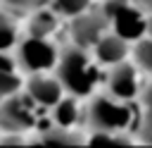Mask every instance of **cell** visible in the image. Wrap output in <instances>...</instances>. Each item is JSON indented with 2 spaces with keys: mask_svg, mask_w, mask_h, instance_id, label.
I'll list each match as a JSON object with an SVG mask.
<instances>
[{
  "mask_svg": "<svg viewBox=\"0 0 152 148\" xmlns=\"http://www.w3.org/2000/svg\"><path fill=\"white\" fill-rule=\"evenodd\" d=\"M57 79L71 95H88L97 84V67L88 57L86 48L71 45L57 60Z\"/></svg>",
  "mask_w": 152,
  "mask_h": 148,
  "instance_id": "obj_1",
  "label": "cell"
},
{
  "mask_svg": "<svg viewBox=\"0 0 152 148\" xmlns=\"http://www.w3.org/2000/svg\"><path fill=\"white\" fill-rule=\"evenodd\" d=\"M133 115L135 107L131 100H119L114 95H97L88 105V124L93 131H126Z\"/></svg>",
  "mask_w": 152,
  "mask_h": 148,
  "instance_id": "obj_2",
  "label": "cell"
},
{
  "mask_svg": "<svg viewBox=\"0 0 152 148\" xmlns=\"http://www.w3.org/2000/svg\"><path fill=\"white\" fill-rule=\"evenodd\" d=\"M36 100L26 93V95H7L5 100H0V129L5 134L14 131V134H24L26 129H31L36 124V112H33Z\"/></svg>",
  "mask_w": 152,
  "mask_h": 148,
  "instance_id": "obj_3",
  "label": "cell"
},
{
  "mask_svg": "<svg viewBox=\"0 0 152 148\" xmlns=\"http://www.w3.org/2000/svg\"><path fill=\"white\" fill-rule=\"evenodd\" d=\"M17 60L24 69L38 74V72L55 67L59 57H57V50H55L52 43H48L40 36H28L26 41H21V45L17 50Z\"/></svg>",
  "mask_w": 152,
  "mask_h": 148,
  "instance_id": "obj_4",
  "label": "cell"
},
{
  "mask_svg": "<svg viewBox=\"0 0 152 148\" xmlns=\"http://www.w3.org/2000/svg\"><path fill=\"white\" fill-rule=\"evenodd\" d=\"M109 24V17L100 10V12H81L74 17L71 21V38H74V45H81V48H95V43L104 36V29Z\"/></svg>",
  "mask_w": 152,
  "mask_h": 148,
  "instance_id": "obj_5",
  "label": "cell"
},
{
  "mask_svg": "<svg viewBox=\"0 0 152 148\" xmlns=\"http://www.w3.org/2000/svg\"><path fill=\"white\" fill-rule=\"evenodd\" d=\"M114 33H119L126 41H138L147 33V17L142 14V10L133 7L131 2H126L124 7H119L112 17H109Z\"/></svg>",
  "mask_w": 152,
  "mask_h": 148,
  "instance_id": "obj_6",
  "label": "cell"
},
{
  "mask_svg": "<svg viewBox=\"0 0 152 148\" xmlns=\"http://www.w3.org/2000/svg\"><path fill=\"white\" fill-rule=\"evenodd\" d=\"M107 86H109V93L119 100H133L135 93H138V72L131 62H119L112 67L109 72V79H107Z\"/></svg>",
  "mask_w": 152,
  "mask_h": 148,
  "instance_id": "obj_7",
  "label": "cell"
},
{
  "mask_svg": "<svg viewBox=\"0 0 152 148\" xmlns=\"http://www.w3.org/2000/svg\"><path fill=\"white\" fill-rule=\"evenodd\" d=\"M26 93L36 100V105H43V107H55V103L62 98L64 93V86L59 79H52V76H45V74H36L28 79L26 84Z\"/></svg>",
  "mask_w": 152,
  "mask_h": 148,
  "instance_id": "obj_8",
  "label": "cell"
},
{
  "mask_svg": "<svg viewBox=\"0 0 152 148\" xmlns=\"http://www.w3.org/2000/svg\"><path fill=\"white\" fill-rule=\"evenodd\" d=\"M95 55H97V62L102 64H119L126 60L128 55V41L121 38L119 33H104L97 43H95Z\"/></svg>",
  "mask_w": 152,
  "mask_h": 148,
  "instance_id": "obj_9",
  "label": "cell"
},
{
  "mask_svg": "<svg viewBox=\"0 0 152 148\" xmlns=\"http://www.w3.org/2000/svg\"><path fill=\"white\" fill-rule=\"evenodd\" d=\"M38 143H43V146H78V143H83V138H81L78 134H74L71 127H59V124H55L52 129L40 131Z\"/></svg>",
  "mask_w": 152,
  "mask_h": 148,
  "instance_id": "obj_10",
  "label": "cell"
},
{
  "mask_svg": "<svg viewBox=\"0 0 152 148\" xmlns=\"http://www.w3.org/2000/svg\"><path fill=\"white\" fill-rule=\"evenodd\" d=\"M17 88H19V79L14 72V62L7 55H2V50H0V100L17 93Z\"/></svg>",
  "mask_w": 152,
  "mask_h": 148,
  "instance_id": "obj_11",
  "label": "cell"
},
{
  "mask_svg": "<svg viewBox=\"0 0 152 148\" xmlns=\"http://www.w3.org/2000/svg\"><path fill=\"white\" fill-rule=\"evenodd\" d=\"M52 119L55 124L59 127H74L78 122V103L74 98H59L55 103V110H52Z\"/></svg>",
  "mask_w": 152,
  "mask_h": 148,
  "instance_id": "obj_12",
  "label": "cell"
},
{
  "mask_svg": "<svg viewBox=\"0 0 152 148\" xmlns=\"http://www.w3.org/2000/svg\"><path fill=\"white\" fill-rule=\"evenodd\" d=\"M138 136L152 146V84H147L142 91V117L138 124Z\"/></svg>",
  "mask_w": 152,
  "mask_h": 148,
  "instance_id": "obj_13",
  "label": "cell"
},
{
  "mask_svg": "<svg viewBox=\"0 0 152 148\" xmlns=\"http://www.w3.org/2000/svg\"><path fill=\"white\" fill-rule=\"evenodd\" d=\"M55 29H57V17H55L52 12H48V10H38V12L31 17V21H28V31H31V36L48 38Z\"/></svg>",
  "mask_w": 152,
  "mask_h": 148,
  "instance_id": "obj_14",
  "label": "cell"
},
{
  "mask_svg": "<svg viewBox=\"0 0 152 148\" xmlns=\"http://www.w3.org/2000/svg\"><path fill=\"white\" fill-rule=\"evenodd\" d=\"M133 57H135V64L145 72H152V36H142L135 41V48H133Z\"/></svg>",
  "mask_w": 152,
  "mask_h": 148,
  "instance_id": "obj_15",
  "label": "cell"
},
{
  "mask_svg": "<svg viewBox=\"0 0 152 148\" xmlns=\"http://www.w3.org/2000/svg\"><path fill=\"white\" fill-rule=\"evenodd\" d=\"M90 143L93 146H131L133 138H128L124 131H93Z\"/></svg>",
  "mask_w": 152,
  "mask_h": 148,
  "instance_id": "obj_16",
  "label": "cell"
},
{
  "mask_svg": "<svg viewBox=\"0 0 152 148\" xmlns=\"http://www.w3.org/2000/svg\"><path fill=\"white\" fill-rule=\"evenodd\" d=\"M55 2V10L64 17H76L81 12L88 10V2L90 0H52Z\"/></svg>",
  "mask_w": 152,
  "mask_h": 148,
  "instance_id": "obj_17",
  "label": "cell"
},
{
  "mask_svg": "<svg viewBox=\"0 0 152 148\" xmlns=\"http://www.w3.org/2000/svg\"><path fill=\"white\" fill-rule=\"evenodd\" d=\"M14 41H17V29L12 19L0 12V50H7L10 45H14Z\"/></svg>",
  "mask_w": 152,
  "mask_h": 148,
  "instance_id": "obj_18",
  "label": "cell"
},
{
  "mask_svg": "<svg viewBox=\"0 0 152 148\" xmlns=\"http://www.w3.org/2000/svg\"><path fill=\"white\" fill-rule=\"evenodd\" d=\"M12 7H19V10H38V7H43V2H48V0H7Z\"/></svg>",
  "mask_w": 152,
  "mask_h": 148,
  "instance_id": "obj_19",
  "label": "cell"
},
{
  "mask_svg": "<svg viewBox=\"0 0 152 148\" xmlns=\"http://www.w3.org/2000/svg\"><path fill=\"white\" fill-rule=\"evenodd\" d=\"M126 2H131V0H107V2H104V7H102V12H104L107 17H112V14H114L119 7H124Z\"/></svg>",
  "mask_w": 152,
  "mask_h": 148,
  "instance_id": "obj_20",
  "label": "cell"
},
{
  "mask_svg": "<svg viewBox=\"0 0 152 148\" xmlns=\"http://www.w3.org/2000/svg\"><path fill=\"white\" fill-rule=\"evenodd\" d=\"M138 2H140V7H142V10L152 12V0H138Z\"/></svg>",
  "mask_w": 152,
  "mask_h": 148,
  "instance_id": "obj_21",
  "label": "cell"
},
{
  "mask_svg": "<svg viewBox=\"0 0 152 148\" xmlns=\"http://www.w3.org/2000/svg\"><path fill=\"white\" fill-rule=\"evenodd\" d=\"M147 36H152V14L147 17Z\"/></svg>",
  "mask_w": 152,
  "mask_h": 148,
  "instance_id": "obj_22",
  "label": "cell"
}]
</instances>
